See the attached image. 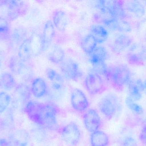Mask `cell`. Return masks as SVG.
I'll list each match as a JSON object with an SVG mask.
<instances>
[{"label":"cell","mask_w":146,"mask_h":146,"mask_svg":"<svg viewBox=\"0 0 146 146\" xmlns=\"http://www.w3.org/2000/svg\"><path fill=\"white\" fill-rule=\"evenodd\" d=\"M24 111L31 121L43 128L57 132L59 130L57 116L60 109L54 103L30 101L24 108Z\"/></svg>","instance_id":"obj_1"},{"label":"cell","mask_w":146,"mask_h":146,"mask_svg":"<svg viewBox=\"0 0 146 146\" xmlns=\"http://www.w3.org/2000/svg\"><path fill=\"white\" fill-rule=\"evenodd\" d=\"M131 75V72L127 66L112 65L108 67L105 78L113 88L121 91L124 86L128 85L130 81Z\"/></svg>","instance_id":"obj_2"},{"label":"cell","mask_w":146,"mask_h":146,"mask_svg":"<svg viewBox=\"0 0 146 146\" xmlns=\"http://www.w3.org/2000/svg\"><path fill=\"white\" fill-rule=\"evenodd\" d=\"M99 109L107 120H111L115 116L121 109L119 98L113 93L104 96L99 102Z\"/></svg>","instance_id":"obj_3"},{"label":"cell","mask_w":146,"mask_h":146,"mask_svg":"<svg viewBox=\"0 0 146 146\" xmlns=\"http://www.w3.org/2000/svg\"><path fill=\"white\" fill-rule=\"evenodd\" d=\"M57 132L62 140L68 146H76L81 138L80 128L74 123L71 122L60 127Z\"/></svg>","instance_id":"obj_4"},{"label":"cell","mask_w":146,"mask_h":146,"mask_svg":"<svg viewBox=\"0 0 146 146\" xmlns=\"http://www.w3.org/2000/svg\"><path fill=\"white\" fill-rule=\"evenodd\" d=\"M84 85L91 96L101 94L107 89V86L102 76L93 72H91L86 76Z\"/></svg>","instance_id":"obj_5"},{"label":"cell","mask_w":146,"mask_h":146,"mask_svg":"<svg viewBox=\"0 0 146 146\" xmlns=\"http://www.w3.org/2000/svg\"><path fill=\"white\" fill-rule=\"evenodd\" d=\"M60 67L62 76L66 79L76 81L83 76V73L79 64L72 58H65Z\"/></svg>","instance_id":"obj_6"},{"label":"cell","mask_w":146,"mask_h":146,"mask_svg":"<svg viewBox=\"0 0 146 146\" xmlns=\"http://www.w3.org/2000/svg\"><path fill=\"white\" fill-rule=\"evenodd\" d=\"M70 101L72 108L78 113H84L89 109V101L85 93L79 88L72 90Z\"/></svg>","instance_id":"obj_7"},{"label":"cell","mask_w":146,"mask_h":146,"mask_svg":"<svg viewBox=\"0 0 146 146\" xmlns=\"http://www.w3.org/2000/svg\"><path fill=\"white\" fill-rule=\"evenodd\" d=\"M83 121L85 128L91 133L100 130L102 125L101 117L94 109H89L84 112Z\"/></svg>","instance_id":"obj_8"},{"label":"cell","mask_w":146,"mask_h":146,"mask_svg":"<svg viewBox=\"0 0 146 146\" xmlns=\"http://www.w3.org/2000/svg\"><path fill=\"white\" fill-rule=\"evenodd\" d=\"M95 4L99 10L104 8L110 9L118 19L123 20L126 18V12L121 1H96Z\"/></svg>","instance_id":"obj_9"},{"label":"cell","mask_w":146,"mask_h":146,"mask_svg":"<svg viewBox=\"0 0 146 146\" xmlns=\"http://www.w3.org/2000/svg\"><path fill=\"white\" fill-rule=\"evenodd\" d=\"M45 74L50 81V87L53 91L59 94L62 92L65 87V80L62 75L51 68L47 69Z\"/></svg>","instance_id":"obj_10"},{"label":"cell","mask_w":146,"mask_h":146,"mask_svg":"<svg viewBox=\"0 0 146 146\" xmlns=\"http://www.w3.org/2000/svg\"><path fill=\"white\" fill-rule=\"evenodd\" d=\"M31 87L25 84L16 85L15 88L13 96L16 103L20 105H26L31 96Z\"/></svg>","instance_id":"obj_11"},{"label":"cell","mask_w":146,"mask_h":146,"mask_svg":"<svg viewBox=\"0 0 146 146\" xmlns=\"http://www.w3.org/2000/svg\"><path fill=\"white\" fill-rule=\"evenodd\" d=\"M55 35V27L51 21L45 22L42 35L43 51L48 49L52 43Z\"/></svg>","instance_id":"obj_12"},{"label":"cell","mask_w":146,"mask_h":146,"mask_svg":"<svg viewBox=\"0 0 146 146\" xmlns=\"http://www.w3.org/2000/svg\"><path fill=\"white\" fill-rule=\"evenodd\" d=\"M31 89L32 94L37 98L45 97L49 91L46 81L41 78H36L33 81Z\"/></svg>","instance_id":"obj_13"},{"label":"cell","mask_w":146,"mask_h":146,"mask_svg":"<svg viewBox=\"0 0 146 146\" xmlns=\"http://www.w3.org/2000/svg\"><path fill=\"white\" fill-rule=\"evenodd\" d=\"M8 15L9 19H14L27 9V4L19 3L17 1H7Z\"/></svg>","instance_id":"obj_14"},{"label":"cell","mask_w":146,"mask_h":146,"mask_svg":"<svg viewBox=\"0 0 146 146\" xmlns=\"http://www.w3.org/2000/svg\"><path fill=\"white\" fill-rule=\"evenodd\" d=\"M52 21L55 27L58 31L63 32L66 31L68 24V18L64 11L56 10L53 13Z\"/></svg>","instance_id":"obj_15"},{"label":"cell","mask_w":146,"mask_h":146,"mask_svg":"<svg viewBox=\"0 0 146 146\" xmlns=\"http://www.w3.org/2000/svg\"><path fill=\"white\" fill-rule=\"evenodd\" d=\"M90 142L91 146H109L110 137L105 132L98 130L91 133Z\"/></svg>","instance_id":"obj_16"},{"label":"cell","mask_w":146,"mask_h":146,"mask_svg":"<svg viewBox=\"0 0 146 146\" xmlns=\"http://www.w3.org/2000/svg\"><path fill=\"white\" fill-rule=\"evenodd\" d=\"M133 42L132 38L125 34H120L115 37L112 48L117 52L121 51L129 47Z\"/></svg>","instance_id":"obj_17"},{"label":"cell","mask_w":146,"mask_h":146,"mask_svg":"<svg viewBox=\"0 0 146 146\" xmlns=\"http://www.w3.org/2000/svg\"><path fill=\"white\" fill-rule=\"evenodd\" d=\"M18 56L22 61L27 62L33 56L30 37L27 38L18 49Z\"/></svg>","instance_id":"obj_18"},{"label":"cell","mask_w":146,"mask_h":146,"mask_svg":"<svg viewBox=\"0 0 146 146\" xmlns=\"http://www.w3.org/2000/svg\"><path fill=\"white\" fill-rule=\"evenodd\" d=\"M27 62L22 61L18 56H13L9 60V67L13 73L21 75L28 66Z\"/></svg>","instance_id":"obj_19"},{"label":"cell","mask_w":146,"mask_h":146,"mask_svg":"<svg viewBox=\"0 0 146 146\" xmlns=\"http://www.w3.org/2000/svg\"><path fill=\"white\" fill-rule=\"evenodd\" d=\"M90 33L94 37L99 44L104 43L109 37V32L107 29L101 25H93L91 26Z\"/></svg>","instance_id":"obj_20"},{"label":"cell","mask_w":146,"mask_h":146,"mask_svg":"<svg viewBox=\"0 0 146 146\" xmlns=\"http://www.w3.org/2000/svg\"><path fill=\"white\" fill-rule=\"evenodd\" d=\"M16 81L13 75L9 72H4L0 75V89L10 91L16 86Z\"/></svg>","instance_id":"obj_21"},{"label":"cell","mask_w":146,"mask_h":146,"mask_svg":"<svg viewBox=\"0 0 146 146\" xmlns=\"http://www.w3.org/2000/svg\"><path fill=\"white\" fill-rule=\"evenodd\" d=\"M109 55L106 49L104 46H97L93 52L90 55V61L92 65L101 62H105Z\"/></svg>","instance_id":"obj_22"},{"label":"cell","mask_w":146,"mask_h":146,"mask_svg":"<svg viewBox=\"0 0 146 146\" xmlns=\"http://www.w3.org/2000/svg\"><path fill=\"white\" fill-rule=\"evenodd\" d=\"M48 58L50 62L60 65L66 58L65 51L61 47L55 45L49 52Z\"/></svg>","instance_id":"obj_23"},{"label":"cell","mask_w":146,"mask_h":146,"mask_svg":"<svg viewBox=\"0 0 146 146\" xmlns=\"http://www.w3.org/2000/svg\"><path fill=\"white\" fill-rule=\"evenodd\" d=\"M27 31L23 27L16 28L13 32L11 37V44L13 48H18L25 40L27 36Z\"/></svg>","instance_id":"obj_24"},{"label":"cell","mask_w":146,"mask_h":146,"mask_svg":"<svg viewBox=\"0 0 146 146\" xmlns=\"http://www.w3.org/2000/svg\"><path fill=\"white\" fill-rule=\"evenodd\" d=\"M98 44L94 37L89 33L82 39L81 45L83 51L86 54L90 55L97 48Z\"/></svg>","instance_id":"obj_25"},{"label":"cell","mask_w":146,"mask_h":146,"mask_svg":"<svg viewBox=\"0 0 146 146\" xmlns=\"http://www.w3.org/2000/svg\"><path fill=\"white\" fill-rule=\"evenodd\" d=\"M127 59L129 63L132 65H141L146 60V50L142 49L137 53H129L127 55Z\"/></svg>","instance_id":"obj_26"},{"label":"cell","mask_w":146,"mask_h":146,"mask_svg":"<svg viewBox=\"0 0 146 146\" xmlns=\"http://www.w3.org/2000/svg\"><path fill=\"white\" fill-rule=\"evenodd\" d=\"M30 37L31 38L33 56H36L43 51L42 35L35 33Z\"/></svg>","instance_id":"obj_27"},{"label":"cell","mask_w":146,"mask_h":146,"mask_svg":"<svg viewBox=\"0 0 146 146\" xmlns=\"http://www.w3.org/2000/svg\"><path fill=\"white\" fill-rule=\"evenodd\" d=\"M126 7L128 11L136 17L141 18L145 14V9L142 3L138 1H132L127 3Z\"/></svg>","instance_id":"obj_28"},{"label":"cell","mask_w":146,"mask_h":146,"mask_svg":"<svg viewBox=\"0 0 146 146\" xmlns=\"http://www.w3.org/2000/svg\"><path fill=\"white\" fill-rule=\"evenodd\" d=\"M128 85L129 97L135 101L140 100L142 97L141 92L143 90L141 89L136 84V82L130 81Z\"/></svg>","instance_id":"obj_29"},{"label":"cell","mask_w":146,"mask_h":146,"mask_svg":"<svg viewBox=\"0 0 146 146\" xmlns=\"http://www.w3.org/2000/svg\"><path fill=\"white\" fill-rule=\"evenodd\" d=\"M11 97L5 91L0 92V113L4 112L11 101Z\"/></svg>","instance_id":"obj_30"},{"label":"cell","mask_w":146,"mask_h":146,"mask_svg":"<svg viewBox=\"0 0 146 146\" xmlns=\"http://www.w3.org/2000/svg\"><path fill=\"white\" fill-rule=\"evenodd\" d=\"M126 104L129 109L136 115H142L144 113L143 108L129 97L126 99Z\"/></svg>","instance_id":"obj_31"},{"label":"cell","mask_w":146,"mask_h":146,"mask_svg":"<svg viewBox=\"0 0 146 146\" xmlns=\"http://www.w3.org/2000/svg\"><path fill=\"white\" fill-rule=\"evenodd\" d=\"M92 72L101 76L106 77L108 72V67L105 62H101L93 65Z\"/></svg>","instance_id":"obj_32"},{"label":"cell","mask_w":146,"mask_h":146,"mask_svg":"<svg viewBox=\"0 0 146 146\" xmlns=\"http://www.w3.org/2000/svg\"><path fill=\"white\" fill-rule=\"evenodd\" d=\"M9 31V26L7 21L3 17H0V34H7Z\"/></svg>","instance_id":"obj_33"},{"label":"cell","mask_w":146,"mask_h":146,"mask_svg":"<svg viewBox=\"0 0 146 146\" xmlns=\"http://www.w3.org/2000/svg\"><path fill=\"white\" fill-rule=\"evenodd\" d=\"M120 146H137V141L131 136H126L121 141Z\"/></svg>","instance_id":"obj_34"},{"label":"cell","mask_w":146,"mask_h":146,"mask_svg":"<svg viewBox=\"0 0 146 146\" xmlns=\"http://www.w3.org/2000/svg\"><path fill=\"white\" fill-rule=\"evenodd\" d=\"M139 139L142 143L146 145V126H143L140 133Z\"/></svg>","instance_id":"obj_35"},{"label":"cell","mask_w":146,"mask_h":146,"mask_svg":"<svg viewBox=\"0 0 146 146\" xmlns=\"http://www.w3.org/2000/svg\"><path fill=\"white\" fill-rule=\"evenodd\" d=\"M9 141H7V140L5 139H2L0 140V146H9Z\"/></svg>","instance_id":"obj_36"},{"label":"cell","mask_w":146,"mask_h":146,"mask_svg":"<svg viewBox=\"0 0 146 146\" xmlns=\"http://www.w3.org/2000/svg\"><path fill=\"white\" fill-rule=\"evenodd\" d=\"M144 91L146 94V80L144 83Z\"/></svg>","instance_id":"obj_37"},{"label":"cell","mask_w":146,"mask_h":146,"mask_svg":"<svg viewBox=\"0 0 146 146\" xmlns=\"http://www.w3.org/2000/svg\"><path fill=\"white\" fill-rule=\"evenodd\" d=\"M146 126V119L145 120V122H144V126Z\"/></svg>","instance_id":"obj_38"},{"label":"cell","mask_w":146,"mask_h":146,"mask_svg":"<svg viewBox=\"0 0 146 146\" xmlns=\"http://www.w3.org/2000/svg\"><path fill=\"white\" fill-rule=\"evenodd\" d=\"M1 59H0V67H1Z\"/></svg>","instance_id":"obj_39"}]
</instances>
